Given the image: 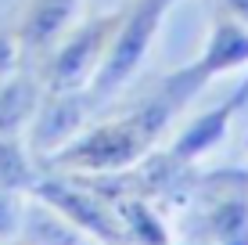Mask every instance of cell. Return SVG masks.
I'll return each instance as SVG.
<instances>
[{"instance_id":"2","label":"cell","mask_w":248,"mask_h":245,"mask_svg":"<svg viewBox=\"0 0 248 245\" xmlns=\"http://www.w3.org/2000/svg\"><path fill=\"white\" fill-rule=\"evenodd\" d=\"M123 11H126V4L76 22L47 50L44 62L36 65L40 80H44V90H87L90 80L101 69V62H105L108 47H112V36H115L119 22H123Z\"/></svg>"},{"instance_id":"10","label":"cell","mask_w":248,"mask_h":245,"mask_svg":"<svg viewBox=\"0 0 248 245\" xmlns=\"http://www.w3.org/2000/svg\"><path fill=\"white\" fill-rule=\"evenodd\" d=\"M216 15H227V18H237L248 25V0H219Z\"/></svg>"},{"instance_id":"9","label":"cell","mask_w":248,"mask_h":245,"mask_svg":"<svg viewBox=\"0 0 248 245\" xmlns=\"http://www.w3.org/2000/svg\"><path fill=\"white\" fill-rule=\"evenodd\" d=\"M22 62V47H18V36H15V25L11 22H0V80L11 76Z\"/></svg>"},{"instance_id":"7","label":"cell","mask_w":248,"mask_h":245,"mask_svg":"<svg viewBox=\"0 0 248 245\" xmlns=\"http://www.w3.org/2000/svg\"><path fill=\"white\" fill-rule=\"evenodd\" d=\"M40 177L29 163V148L22 137L0 133V191H32Z\"/></svg>"},{"instance_id":"4","label":"cell","mask_w":248,"mask_h":245,"mask_svg":"<svg viewBox=\"0 0 248 245\" xmlns=\"http://www.w3.org/2000/svg\"><path fill=\"white\" fill-rule=\"evenodd\" d=\"M248 101V80L237 87V94H230L223 105H216V108H209L205 115H198L194 123H187L180 133H176V141L166 148V155L173 159V163H180V166H191L194 159H202L205 151H212L223 141V133H227V126L230 119H234V112L241 108Z\"/></svg>"},{"instance_id":"1","label":"cell","mask_w":248,"mask_h":245,"mask_svg":"<svg viewBox=\"0 0 248 245\" xmlns=\"http://www.w3.org/2000/svg\"><path fill=\"white\" fill-rule=\"evenodd\" d=\"M173 4L176 0H126V11H123V22H119V29L112 36V47H108L97 76L87 87V94L97 108L105 101H112L137 76V69L144 65V58H148V50L158 36L162 18L169 15Z\"/></svg>"},{"instance_id":"6","label":"cell","mask_w":248,"mask_h":245,"mask_svg":"<svg viewBox=\"0 0 248 245\" xmlns=\"http://www.w3.org/2000/svg\"><path fill=\"white\" fill-rule=\"evenodd\" d=\"M44 98V80H40L36 65H18L11 76L0 80V133L22 137L29 130L32 115Z\"/></svg>"},{"instance_id":"3","label":"cell","mask_w":248,"mask_h":245,"mask_svg":"<svg viewBox=\"0 0 248 245\" xmlns=\"http://www.w3.org/2000/svg\"><path fill=\"white\" fill-rule=\"evenodd\" d=\"M83 0H22L15 15V36L25 65H40L47 50L76 25Z\"/></svg>"},{"instance_id":"8","label":"cell","mask_w":248,"mask_h":245,"mask_svg":"<svg viewBox=\"0 0 248 245\" xmlns=\"http://www.w3.org/2000/svg\"><path fill=\"white\" fill-rule=\"evenodd\" d=\"M22 216H25L22 191H0V242L15 238L22 231Z\"/></svg>"},{"instance_id":"5","label":"cell","mask_w":248,"mask_h":245,"mask_svg":"<svg viewBox=\"0 0 248 245\" xmlns=\"http://www.w3.org/2000/svg\"><path fill=\"white\" fill-rule=\"evenodd\" d=\"M191 65L198 69V76L205 83L248 65V25L237 18H227V15H216L212 29H209V40H205L202 54Z\"/></svg>"}]
</instances>
